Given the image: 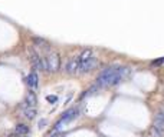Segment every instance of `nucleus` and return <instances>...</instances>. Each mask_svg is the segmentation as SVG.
Segmentation results:
<instances>
[{"instance_id":"1","label":"nucleus","mask_w":164,"mask_h":137,"mask_svg":"<svg viewBox=\"0 0 164 137\" xmlns=\"http://www.w3.org/2000/svg\"><path fill=\"white\" fill-rule=\"evenodd\" d=\"M127 74H128V69L127 67H107L99 73L95 87L97 89H102V87L118 84L120 81H122L127 77Z\"/></svg>"},{"instance_id":"2","label":"nucleus","mask_w":164,"mask_h":137,"mask_svg":"<svg viewBox=\"0 0 164 137\" xmlns=\"http://www.w3.org/2000/svg\"><path fill=\"white\" fill-rule=\"evenodd\" d=\"M43 66L45 71H58L59 70V54L55 52H50L45 59H43Z\"/></svg>"},{"instance_id":"3","label":"nucleus","mask_w":164,"mask_h":137,"mask_svg":"<svg viewBox=\"0 0 164 137\" xmlns=\"http://www.w3.org/2000/svg\"><path fill=\"white\" fill-rule=\"evenodd\" d=\"M154 133L157 136H160L163 131H164V110H160L157 114H155V118H154Z\"/></svg>"},{"instance_id":"4","label":"nucleus","mask_w":164,"mask_h":137,"mask_svg":"<svg viewBox=\"0 0 164 137\" xmlns=\"http://www.w3.org/2000/svg\"><path fill=\"white\" fill-rule=\"evenodd\" d=\"M95 66H97V59H95V56H92V57H89L88 60L79 62V70H78V73H88V71H91Z\"/></svg>"},{"instance_id":"5","label":"nucleus","mask_w":164,"mask_h":137,"mask_svg":"<svg viewBox=\"0 0 164 137\" xmlns=\"http://www.w3.org/2000/svg\"><path fill=\"white\" fill-rule=\"evenodd\" d=\"M78 70H79V60H78V56H76V57H71V59L66 62L65 71L69 73V74H76Z\"/></svg>"},{"instance_id":"6","label":"nucleus","mask_w":164,"mask_h":137,"mask_svg":"<svg viewBox=\"0 0 164 137\" xmlns=\"http://www.w3.org/2000/svg\"><path fill=\"white\" fill-rule=\"evenodd\" d=\"M30 62L33 64V67L36 70H40V71H45V66H43V59L35 52V50H30Z\"/></svg>"},{"instance_id":"7","label":"nucleus","mask_w":164,"mask_h":137,"mask_svg":"<svg viewBox=\"0 0 164 137\" xmlns=\"http://www.w3.org/2000/svg\"><path fill=\"white\" fill-rule=\"evenodd\" d=\"M36 101H38V99H36V94H35V91H29L28 94H26V100L20 104V109L22 110H25V109H29V107H33L35 109V106H36Z\"/></svg>"},{"instance_id":"8","label":"nucleus","mask_w":164,"mask_h":137,"mask_svg":"<svg viewBox=\"0 0 164 137\" xmlns=\"http://www.w3.org/2000/svg\"><path fill=\"white\" fill-rule=\"evenodd\" d=\"M26 84L29 86V89L33 91V90H36L38 89V84H39V79H38V74L33 71V73H30L28 77H26Z\"/></svg>"},{"instance_id":"9","label":"nucleus","mask_w":164,"mask_h":137,"mask_svg":"<svg viewBox=\"0 0 164 137\" xmlns=\"http://www.w3.org/2000/svg\"><path fill=\"white\" fill-rule=\"evenodd\" d=\"M15 133H16L17 136H26V134L29 133V127H28L26 124H17L16 128H15Z\"/></svg>"},{"instance_id":"10","label":"nucleus","mask_w":164,"mask_h":137,"mask_svg":"<svg viewBox=\"0 0 164 137\" xmlns=\"http://www.w3.org/2000/svg\"><path fill=\"white\" fill-rule=\"evenodd\" d=\"M23 116H25L28 120H33L35 116H36V109H33V107L25 109V110H23Z\"/></svg>"},{"instance_id":"11","label":"nucleus","mask_w":164,"mask_h":137,"mask_svg":"<svg viewBox=\"0 0 164 137\" xmlns=\"http://www.w3.org/2000/svg\"><path fill=\"white\" fill-rule=\"evenodd\" d=\"M46 100H48L49 103H55V101H58V97H56V96H48Z\"/></svg>"},{"instance_id":"12","label":"nucleus","mask_w":164,"mask_h":137,"mask_svg":"<svg viewBox=\"0 0 164 137\" xmlns=\"http://www.w3.org/2000/svg\"><path fill=\"white\" fill-rule=\"evenodd\" d=\"M46 123H48V121H46V118H42V120L39 121V126H38V127H39V128H43Z\"/></svg>"},{"instance_id":"13","label":"nucleus","mask_w":164,"mask_h":137,"mask_svg":"<svg viewBox=\"0 0 164 137\" xmlns=\"http://www.w3.org/2000/svg\"><path fill=\"white\" fill-rule=\"evenodd\" d=\"M20 137H26V136H20Z\"/></svg>"}]
</instances>
